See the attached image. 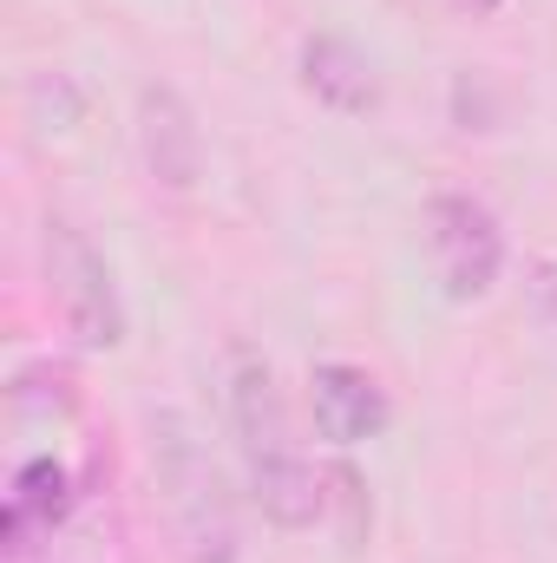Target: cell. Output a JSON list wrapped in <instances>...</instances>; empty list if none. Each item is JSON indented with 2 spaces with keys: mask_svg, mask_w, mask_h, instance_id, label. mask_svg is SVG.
<instances>
[{
  "mask_svg": "<svg viewBox=\"0 0 557 563\" xmlns=\"http://www.w3.org/2000/svg\"><path fill=\"white\" fill-rule=\"evenodd\" d=\"M426 256H433V276L452 301H479L492 282H499V263H505V236H499V217L459 190L433 197L426 203Z\"/></svg>",
  "mask_w": 557,
  "mask_h": 563,
  "instance_id": "1",
  "label": "cell"
},
{
  "mask_svg": "<svg viewBox=\"0 0 557 563\" xmlns=\"http://www.w3.org/2000/svg\"><path fill=\"white\" fill-rule=\"evenodd\" d=\"M46 276L59 295V314L66 328L86 341V347H119L125 341V308H119V288L106 256L73 230V223H46Z\"/></svg>",
  "mask_w": 557,
  "mask_h": 563,
  "instance_id": "2",
  "label": "cell"
},
{
  "mask_svg": "<svg viewBox=\"0 0 557 563\" xmlns=\"http://www.w3.org/2000/svg\"><path fill=\"white\" fill-rule=\"evenodd\" d=\"M164 485H171V511H177V531H184V551L190 563H230L237 558V531H230V505H223V478L217 465L177 432V420H164Z\"/></svg>",
  "mask_w": 557,
  "mask_h": 563,
  "instance_id": "3",
  "label": "cell"
},
{
  "mask_svg": "<svg viewBox=\"0 0 557 563\" xmlns=\"http://www.w3.org/2000/svg\"><path fill=\"white\" fill-rule=\"evenodd\" d=\"M139 144L144 164L164 190H190L204 177V139H197V119L190 106L171 92V86H144L139 99Z\"/></svg>",
  "mask_w": 557,
  "mask_h": 563,
  "instance_id": "4",
  "label": "cell"
},
{
  "mask_svg": "<svg viewBox=\"0 0 557 563\" xmlns=\"http://www.w3.org/2000/svg\"><path fill=\"white\" fill-rule=\"evenodd\" d=\"M230 420H237V439H243L250 472H270V465H282V459H295V439H288V413H282V394H276L270 361H256V354L237 361Z\"/></svg>",
  "mask_w": 557,
  "mask_h": 563,
  "instance_id": "5",
  "label": "cell"
},
{
  "mask_svg": "<svg viewBox=\"0 0 557 563\" xmlns=\"http://www.w3.org/2000/svg\"><path fill=\"white\" fill-rule=\"evenodd\" d=\"M308 394H315L321 439H335V445H361V439H374L387 426V394H381V380L368 367L328 361V367H315V387Z\"/></svg>",
  "mask_w": 557,
  "mask_h": 563,
  "instance_id": "6",
  "label": "cell"
},
{
  "mask_svg": "<svg viewBox=\"0 0 557 563\" xmlns=\"http://www.w3.org/2000/svg\"><path fill=\"white\" fill-rule=\"evenodd\" d=\"M302 86H308L328 112H348V119H361V112L381 106V86H374L368 59H361L348 40H335V33H315V40L302 46Z\"/></svg>",
  "mask_w": 557,
  "mask_h": 563,
  "instance_id": "7",
  "label": "cell"
},
{
  "mask_svg": "<svg viewBox=\"0 0 557 563\" xmlns=\"http://www.w3.org/2000/svg\"><path fill=\"white\" fill-rule=\"evenodd\" d=\"M66 472L53 465V459H33V465H20L13 472V498H7V525H0V538H7V551H33V538L40 531H53L59 518H66Z\"/></svg>",
  "mask_w": 557,
  "mask_h": 563,
  "instance_id": "8",
  "label": "cell"
},
{
  "mask_svg": "<svg viewBox=\"0 0 557 563\" xmlns=\"http://www.w3.org/2000/svg\"><path fill=\"white\" fill-rule=\"evenodd\" d=\"M256 478V498H263V511L276 518L282 531H302V525H315L321 518V505H328V478L321 472H308L302 465V452L295 459H282V465H270V472H250Z\"/></svg>",
  "mask_w": 557,
  "mask_h": 563,
  "instance_id": "9",
  "label": "cell"
},
{
  "mask_svg": "<svg viewBox=\"0 0 557 563\" xmlns=\"http://www.w3.org/2000/svg\"><path fill=\"white\" fill-rule=\"evenodd\" d=\"M466 13H499V0H459Z\"/></svg>",
  "mask_w": 557,
  "mask_h": 563,
  "instance_id": "10",
  "label": "cell"
}]
</instances>
